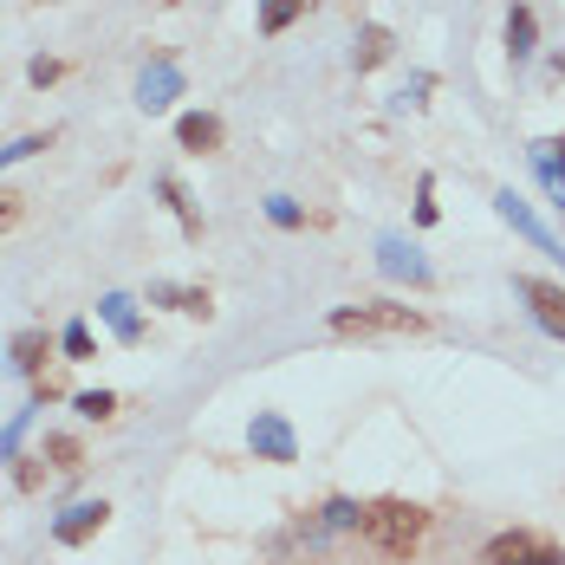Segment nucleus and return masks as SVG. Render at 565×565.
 I'll return each instance as SVG.
<instances>
[{"instance_id":"1","label":"nucleus","mask_w":565,"mask_h":565,"mask_svg":"<svg viewBox=\"0 0 565 565\" xmlns=\"http://www.w3.org/2000/svg\"><path fill=\"white\" fill-rule=\"evenodd\" d=\"M332 332L339 339H423L429 319L409 312V306H391V299H371V306H339L332 312Z\"/></svg>"},{"instance_id":"2","label":"nucleus","mask_w":565,"mask_h":565,"mask_svg":"<svg viewBox=\"0 0 565 565\" xmlns=\"http://www.w3.org/2000/svg\"><path fill=\"white\" fill-rule=\"evenodd\" d=\"M364 533H371L384 553H409V546L429 533V513L416 508V501H377V508H364Z\"/></svg>"},{"instance_id":"3","label":"nucleus","mask_w":565,"mask_h":565,"mask_svg":"<svg viewBox=\"0 0 565 565\" xmlns=\"http://www.w3.org/2000/svg\"><path fill=\"white\" fill-rule=\"evenodd\" d=\"M247 449H254V461H299V436L280 409H260L247 423Z\"/></svg>"},{"instance_id":"4","label":"nucleus","mask_w":565,"mask_h":565,"mask_svg":"<svg viewBox=\"0 0 565 565\" xmlns=\"http://www.w3.org/2000/svg\"><path fill=\"white\" fill-rule=\"evenodd\" d=\"M481 565H565V553L546 546L540 533H501V540H488Z\"/></svg>"},{"instance_id":"5","label":"nucleus","mask_w":565,"mask_h":565,"mask_svg":"<svg viewBox=\"0 0 565 565\" xmlns=\"http://www.w3.org/2000/svg\"><path fill=\"white\" fill-rule=\"evenodd\" d=\"M105 526H111V508H105V501H72V508L53 520V540L58 546H85V540H98Z\"/></svg>"},{"instance_id":"6","label":"nucleus","mask_w":565,"mask_h":565,"mask_svg":"<svg viewBox=\"0 0 565 565\" xmlns=\"http://www.w3.org/2000/svg\"><path fill=\"white\" fill-rule=\"evenodd\" d=\"M513 292H520V299L533 306V319H540L546 332H559V339H565V286H553V280H533V274H520V280H513Z\"/></svg>"},{"instance_id":"7","label":"nucleus","mask_w":565,"mask_h":565,"mask_svg":"<svg viewBox=\"0 0 565 565\" xmlns=\"http://www.w3.org/2000/svg\"><path fill=\"white\" fill-rule=\"evenodd\" d=\"M377 267L391 274V280H409V286H429V260L403 241V234H384L377 241Z\"/></svg>"},{"instance_id":"8","label":"nucleus","mask_w":565,"mask_h":565,"mask_svg":"<svg viewBox=\"0 0 565 565\" xmlns=\"http://www.w3.org/2000/svg\"><path fill=\"white\" fill-rule=\"evenodd\" d=\"M175 98H182V72H175L170 58H157V65L137 78V105H143V111H170Z\"/></svg>"},{"instance_id":"9","label":"nucleus","mask_w":565,"mask_h":565,"mask_svg":"<svg viewBox=\"0 0 565 565\" xmlns=\"http://www.w3.org/2000/svg\"><path fill=\"white\" fill-rule=\"evenodd\" d=\"M7 358H13V371L20 377H46V358H53V339L40 332V326H26V332H13V344H7Z\"/></svg>"},{"instance_id":"10","label":"nucleus","mask_w":565,"mask_h":565,"mask_svg":"<svg viewBox=\"0 0 565 565\" xmlns=\"http://www.w3.org/2000/svg\"><path fill=\"white\" fill-rule=\"evenodd\" d=\"M175 143H182V150H195V157L222 150V117H215V111H189L182 124H175Z\"/></svg>"},{"instance_id":"11","label":"nucleus","mask_w":565,"mask_h":565,"mask_svg":"<svg viewBox=\"0 0 565 565\" xmlns=\"http://www.w3.org/2000/svg\"><path fill=\"white\" fill-rule=\"evenodd\" d=\"M98 319H105L124 344L143 339V319H137V299H130V292H105V299H98Z\"/></svg>"},{"instance_id":"12","label":"nucleus","mask_w":565,"mask_h":565,"mask_svg":"<svg viewBox=\"0 0 565 565\" xmlns=\"http://www.w3.org/2000/svg\"><path fill=\"white\" fill-rule=\"evenodd\" d=\"M150 306H175V312H195V319H209V312H215L209 286H170V280L150 286Z\"/></svg>"},{"instance_id":"13","label":"nucleus","mask_w":565,"mask_h":565,"mask_svg":"<svg viewBox=\"0 0 565 565\" xmlns=\"http://www.w3.org/2000/svg\"><path fill=\"white\" fill-rule=\"evenodd\" d=\"M533 53H540V20H533V7H513L508 13V58L526 65Z\"/></svg>"},{"instance_id":"14","label":"nucleus","mask_w":565,"mask_h":565,"mask_svg":"<svg viewBox=\"0 0 565 565\" xmlns=\"http://www.w3.org/2000/svg\"><path fill=\"white\" fill-rule=\"evenodd\" d=\"M526 157H533V175L546 182V195H553V209H565V170H559V143H533Z\"/></svg>"},{"instance_id":"15","label":"nucleus","mask_w":565,"mask_h":565,"mask_svg":"<svg viewBox=\"0 0 565 565\" xmlns=\"http://www.w3.org/2000/svg\"><path fill=\"white\" fill-rule=\"evenodd\" d=\"M58 351H65V364H92V358H98V339H92V326H85V319H72V326L58 332Z\"/></svg>"},{"instance_id":"16","label":"nucleus","mask_w":565,"mask_h":565,"mask_svg":"<svg viewBox=\"0 0 565 565\" xmlns=\"http://www.w3.org/2000/svg\"><path fill=\"white\" fill-rule=\"evenodd\" d=\"M13 461H20V468H13V488H20V494H40L46 475H53V461H46V455H13Z\"/></svg>"},{"instance_id":"17","label":"nucleus","mask_w":565,"mask_h":565,"mask_svg":"<svg viewBox=\"0 0 565 565\" xmlns=\"http://www.w3.org/2000/svg\"><path fill=\"white\" fill-rule=\"evenodd\" d=\"M46 461L58 475H72V468H85V443L78 436H46Z\"/></svg>"},{"instance_id":"18","label":"nucleus","mask_w":565,"mask_h":565,"mask_svg":"<svg viewBox=\"0 0 565 565\" xmlns=\"http://www.w3.org/2000/svg\"><path fill=\"white\" fill-rule=\"evenodd\" d=\"M391 58V33L384 26H364L358 33V72H371V65H384Z\"/></svg>"},{"instance_id":"19","label":"nucleus","mask_w":565,"mask_h":565,"mask_svg":"<svg viewBox=\"0 0 565 565\" xmlns=\"http://www.w3.org/2000/svg\"><path fill=\"white\" fill-rule=\"evenodd\" d=\"M306 13V0H260V33H286Z\"/></svg>"},{"instance_id":"20","label":"nucleus","mask_w":565,"mask_h":565,"mask_svg":"<svg viewBox=\"0 0 565 565\" xmlns=\"http://www.w3.org/2000/svg\"><path fill=\"white\" fill-rule=\"evenodd\" d=\"M40 150H53V130H46V137L33 130V137H13V143H0V170H7V163H26V157H40Z\"/></svg>"},{"instance_id":"21","label":"nucleus","mask_w":565,"mask_h":565,"mask_svg":"<svg viewBox=\"0 0 565 565\" xmlns=\"http://www.w3.org/2000/svg\"><path fill=\"white\" fill-rule=\"evenodd\" d=\"M157 189H163V202H170V209H175V222H182V234L195 241V234H202V222H195V209H189V195H182V182H170V175H163Z\"/></svg>"},{"instance_id":"22","label":"nucleus","mask_w":565,"mask_h":565,"mask_svg":"<svg viewBox=\"0 0 565 565\" xmlns=\"http://www.w3.org/2000/svg\"><path fill=\"white\" fill-rule=\"evenodd\" d=\"M78 416H85V423H111V416H117V396L111 391H85V396H78Z\"/></svg>"},{"instance_id":"23","label":"nucleus","mask_w":565,"mask_h":565,"mask_svg":"<svg viewBox=\"0 0 565 565\" xmlns=\"http://www.w3.org/2000/svg\"><path fill=\"white\" fill-rule=\"evenodd\" d=\"M26 423H33V409H13V423L0 429V461H13V449H20V436H26Z\"/></svg>"},{"instance_id":"24","label":"nucleus","mask_w":565,"mask_h":565,"mask_svg":"<svg viewBox=\"0 0 565 565\" xmlns=\"http://www.w3.org/2000/svg\"><path fill=\"white\" fill-rule=\"evenodd\" d=\"M267 222H274V227H299V222H306V209H299V202H286V195H267Z\"/></svg>"},{"instance_id":"25","label":"nucleus","mask_w":565,"mask_h":565,"mask_svg":"<svg viewBox=\"0 0 565 565\" xmlns=\"http://www.w3.org/2000/svg\"><path fill=\"white\" fill-rule=\"evenodd\" d=\"M326 526H364V508L358 501H326Z\"/></svg>"},{"instance_id":"26","label":"nucleus","mask_w":565,"mask_h":565,"mask_svg":"<svg viewBox=\"0 0 565 565\" xmlns=\"http://www.w3.org/2000/svg\"><path fill=\"white\" fill-rule=\"evenodd\" d=\"M58 72H65V65H58V58H33V65H26V78H33V85H40V92H46V85H58Z\"/></svg>"},{"instance_id":"27","label":"nucleus","mask_w":565,"mask_h":565,"mask_svg":"<svg viewBox=\"0 0 565 565\" xmlns=\"http://www.w3.org/2000/svg\"><path fill=\"white\" fill-rule=\"evenodd\" d=\"M20 202H26V195H13V189H0V234H7V227L20 222Z\"/></svg>"},{"instance_id":"28","label":"nucleus","mask_w":565,"mask_h":565,"mask_svg":"<svg viewBox=\"0 0 565 565\" xmlns=\"http://www.w3.org/2000/svg\"><path fill=\"white\" fill-rule=\"evenodd\" d=\"M559 157H565V137H559Z\"/></svg>"}]
</instances>
